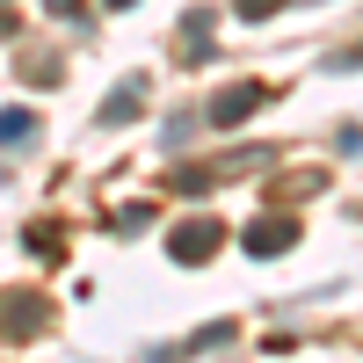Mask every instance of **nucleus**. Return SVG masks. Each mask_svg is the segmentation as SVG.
Returning a JSON list of instances; mask_svg holds the SVG:
<instances>
[{
    "label": "nucleus",
    "mask_w": 363,
    "mask_h": 363,
    "mask_svg": "<svg viewBox=\"0 0 363 363\" xmlns=\"http://www.w3.org/2000/svg\"><path fill=\"white\" fill-rule=\"evenodd\" d=\"M167 182H174V189H182V196H203V189H211V182H218V167H203V160H196V167H174Z\"/></svg>",
    "instance_id": "nucleus-7"
},
{
    "label": "nucleus",
    "mask_w": 363,
    "mask_h": 363,
    "mask_svg": "<svg viewBox=\"0 0 363 363\" xmlns=\"http://www.w3.org/2000/svg\"><path fill=\"white\" fill-rule=\"evenodd\" d=\"M240 247H247L255 262H277L298 247V218H284V211H269V218H255L247 233H240Z\"/></svg>",
    "instance_id": "nucleus-4"
},
{
    "label": "nucleus",
    "mask_w": 363,
    "mask_h": 363,
    "mask_svg": "<svg viewBox=\"0 0 363 363\" xmlns=\"http://www.w3.org/2000/svg\"><path fill=\"white\" fill-rule=\"evenodd\" d=\"M145 225H153V203H124L116 211V233H145Z\"/></svg>",
    "instance_id": "nucleus-9"
},
{
    "label": "nucleus",
    "mask_w": 363,
    "mask_h": 363,
    "mask_svg": "<svg viewBox=\"0 0 363 363\" xmlns=\"http://www.w3.org/2000/svg\"><path fill=\"white\" fill-rule=\"evenodd\" d=\"M145 95H153V80H145V73H124V80L102 95V124H131V116H145Z\"/></svg>",
    "instance_id": "nucleus-5"
},
{
    "label": "nucleus",
    "mask_w": 363,
    "mask_h": 363,
    "mask_svg": "<svg viewBox=\"0 0 363 363\" xmlns=\"http://www.w3.org/2000/svg\"><path fill=\"white\" fill-rule=\"evenodd\" d=\"M218 247H225V225L211 218V211H196V218H182V225L167 233V255H174L182 269H196V262H211Z\"/></svg>",
    "instance_id": "nucleus-1"
},
{
    "label": "nucleus",
    "mask_w": 363,
    "mask_h": 363,
    "mask_svg": "<svg viewBox=\"0 0 363 363\" xmlns=\"http://www.w3.org/2000/svg\"><path fill=\"white\" fill-rule=\"evenodd\" d=\"M277 8H284V0H233V15H240V22H269Z\"/></svg>",
    "instance_id": "nucleus-10"
},
{
    "label": "nucleus",
    "mask_w": 363,
    "mask_h": 363,
    "mask_svg": "<svg viewBox=\"0 0 363 363\" xmlns=\"http://www.w3.org/2000/svg\"><path fill=\"white\" fill-rule=\"evenodd\" d=\"M102 8H138V0H102Z\"/></svg>",
    "instance_id": "nucleus-12"
},
{
    "label": "nucleus",
    "mask_w": 363,
    "mask_h": 363,
    "mask_svg": "<svg viewBox=\"0 0 363 363\" xmlns=\"http://www.w3.org/2000/svg\"><path fill=\"white\" fill-rule=\"evenodd\" d=\"M51 327V306L37 291H0V342H29Z\"/></svg>",
    "instance_id": "nucleus-2"
},
{
    "label": "nucleus",
    "mask_w": 363,
    "mask_h": 363,
    "mask_svg": "<svg viewBox=\"0 0 363 363\" xmlns=\"http://www.w3.org/2000/svg\"><path fill=\"white\" fill-rule=\"evenodd\" d=\"M22 247L37 255V262H58V233H51V225H37V233H22Z\"/></svg>",
    "instance_id": "nucleus-8"
},
{
    "label": "nucleus",
    "mask_w": 363,
    "mask_h": 363,
    "mask_svg": "<svg viewBox=\"0 0 363 363\" xmlns=\"http://www.w3.org/2000/svg\"><path fill=\"white\" fill-rule=\"evenodd\" d=\"M37 138V116L29 109H0V145H29Z\"/></svg>",
    "instance_id": "nucleus-6"
},
{
    "label": "nucleus",
    "mask_w": 363,
    "mask_h": 363,
    "mask_svg": "<svg viewBox=\"0 0 363 363\" xmlns=\"http://www.w3.org/2000/svg\"><path fill=\"white\" fill-rule=\"evenodd\" d=\"M44 8H51L58 22H73V15H80V0H44Z\"/></svg>",
    "instance_id": "nucleus-11"
},
{
    "label": "nucleus",
    "mask_w": 363,
    "mask_h": 363,
    "mask_svg": "<svg viewBox=\"0 0 363 363\" xmlns=\"http://www.w3.org/2000/svg\"><path fill=\"white\" fill-rule=\"evenodd\" d=\"M262 102H269L262 80H233V87H218V95H211V124H218V131H240Z\"/></svg>",
    "instance_id": "nucleus-3"
}]
</instances>
